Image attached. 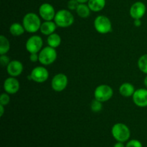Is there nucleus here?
<instances>
[{
	"label": "nucleus",
	"mask_w": 147,
	"mask_h": 147,
	"mask_svg": "<svg viewBox=\"0 0 147 147\" xmlns=\"http://www.w3.org/2000/svg\"><path fill=\"white\" fill-rule=\"evenodd\" d=\"M113 95V90L108 85H100L94 91L95 99L100 102H106L110 100Z\"/></svg>",
	"instance_id": "6"
},
{
	"label": "nucleus",
	"mask_w": 147,
	"mask_h": 147,
	"mask_svg": "<svg viewBox=\"0 0 147 147\" xmlns=\"http://www.w3.org/2000/svg\"><path fill=\"white\" fill-rule=\"evenodd\" d=\"M94 27L100 34H107L112 30L111 22L106 16L99 15L95 19Z\"/></svg>",
	"instance_id": "5"
},
{
	"label": "nucleus",
	"mask_w": 147,
	"mask_h": 147,
	"mask_svg": "<svg viewBox=\"0 0 147 147\" xmlns=\"http://www.w3.org/2000/svg\"><path fill=\"white\" fill-rule=\"evenodd\" d=\"M24 27L20 23H13L9 27V32L13 36H20L24 33Z\"/></svg>",
	"instance_id": "20"
},
{
	"label": "nucleus",
	"mask_w": 147,
	"mask_h": 147,
	"mask_svg": "<svg viewBox=\"0 0 147 147\" xmlns=\"http://www.w3.org/2000/svg\"><path fill=\"white\" fill-rule=\"evenodd\" d=\"M90 109L93 112H99L102 110L103 109V105H102V102L99 101V100L94 99L93 101L91 102L90 104Z\"/></svg>",
	"instance_id": "23"
},
{
	"label": "nucleus",
	"mask_w": 147,
	"mask_h": 147,
	"mask_svg": "<svg viewBox=\"0 0 147 147\" xmlns=\"http://www.w3.org/2000/svg\"><path fill=\"white\" fill-rule=\"evenodd\" d=\"M9 57H7L6 55H1L0 56V63H1V65L4 67V66H7L10 63Z\"/></svg>",
	"instance_id": "27"
},
{
	"label": "nucleus",
	"mask_w": 147,
	"mask_h": 147,
	"mask_svg": "<svg viewBox=\"0 0 147 147\" xmlns=\"http://www.w3.org/2000/svg\"><path fill=\"white\" fill-rule=\"evenodd\" d=\"M22 63L20 61L17 60H11L9 64L7 66V70L8 74L11 77H17V76H20L23 71Z\"/></svg>",
	"instance_id": "14"
},
{
	"label": "nucleus",
	"mask_w": 147,
	"mask_h": 147,
	"mask_svg": "<svg viewBox=\"0 0 147 147\" xmlns=\"http://www.w3.org/2000/svg\"><path fill=\"white\" fill-rule=\"evenodd\" d=\"M43 45L42 39L39 35L31 36L26 42V50L30 53H37L42 50Z\"/></svg>",
	"instance_id": "8"
},
{
	"label": "nucleus",
	"mask_w": 147,
	"mask_h": 147,
	"mask_svg": "<svg viewBox=\"0 0 147 147\" xmlns=\"http://www.w3.org/2000/svg\"><path fill=\"white\" fill-rule=\"evenodd\" d=\"M48 70L44 67L37 66L32 70L30 76H28L27 78H28V80H33L36 83H42L45 82L48 79Z\"/></svg>",
	"instance_id": "7"
},
{
	"label": "nucleus",
	"mask_w": 147,
	"mask_h": 147,
	"mask_svg": "<svg viewBox=\"0 0 147 147\" xmlns=\"http://www.w3.org/2000/svg\"><path fill=\"white\" fill-rule=\"evenodd\" d=\"M80 3L77 1V0H70L67 2V8L70 11H74V10L77 9Z\"/></svg>",
	"instance_id": "26"
},
{
	"label": "nucleus",
	"mask_w": 147,
	"mask_h": 147,
	"mask_svg": "<svg viewBox=\"0 0 147 147\" xmlns=\"http://www.w3.org/2000/svg\"><path fill=\"white\" fill-rule=\"evenodd\" d=\"M57 57L55 48L47 46L42 49L39 53V62L44 65H49L54 63Z\"/></svg>",
	"instance_id": "4"
},
{
	"label": "nucleus",
	"mask_w": 147,
	"mask_h": 147,
	"mask_svg": "<svg viewBox=\"0 0 147 147\" xmlns=\"http://www.w3.org/2000/svg\"><path fill=\"white\" fill-rule=\"evenodd\" d=\"M20 89V83L14 77H9L4 82V90L8 94H15Z\"/></svg>",
	"instance_id": "13"
},
{
	"label": "nucleus",
	"mask_w": 147,
	"mask_h": 147,
	"mask_svg": "<svg viewBox=\"0 0 147 147\" xmlns=\"http://www.w3.org/2000/svg\"><path fill=\"white\" fill-rule=\"evenodd\" d=\"M134 24L135 27H139L142 25V21H141V20H134Z\"/></svg>",
	"instance_id": "29"
},
{
	"label": "nucleus",
	"mask_w": 147,
	"mask_h": 147,
	"mask_svg": "<svg viewBox=\"0 0 147 147\" xmlns=\"http://www.w3.org/2000/svg\"><path fill=\"white\" fill-rule=\"evenodd\" d=\"M30 60L32 63L39 61V55H37V53H30Z\"/></svg>",
	"instance_id": "28"
},
{
	"label": "nucleus",
	"mask_w": 147,
	"mask_h": 147,
	"mask_svg": "<svg viewBox=\"0 0 147 147\" xmlns=\"http://www.w3.org/2000/svg\"><path fill=\"white\" fill-rule=\"evenodd\" d=\"M80 4H83V3H88V0H77Z\"/></svg>",
	"instance_id": "32"
},
{
	"label": "nucleus",
	"mask_w": 147,
	"mask_h": 147,
	"mask_svg": "<svg viewBox=\"0 0 147 147\" xmlns=\"http://www.w3.org/2000/svg\"><path fill=\"white\" fill-rule=\"evenodd\" d=\"M134 103L139 107L147 106V89L139 88L135 90L133 95Z\"/></svg>",
	"instance_id": "12"
},
{
	"label": "nucleus",
	"mask_w": 147,
	"mask_h": 147,
	"mask_svg": "<svg viewBox=\"0 0 147 147\" xmlns=\"http://www.w3.org/2000/svg\"><path fill=\"white\" fill-rule=\"evenodd\" d=\"M113 147H126V145H124V144H123V142H117L114 145H113Z\"/></svg>",
	"instance_id": "30"
},
{
	"label": "nucleus",
	"mask_w": 147,
	"mask_h": 147,
	"mask_svg": "<svg viewBox=\"0 0 147 147\" xmlns=\"http://www.w3.org/2000/svg\"><path fill=\"white\" fill-rule=\"evenodd\" d=\"M138 67L142 73L147 75V54L143 55L138 60Z\"/></svg>",
	"instance_id": "22"
},
{
	"label": "nucleus",
	"mask_w": 147,
	"mask_h": 147,
	"mask_svg": "<svg viewBox=\"0 0 147 147\" xmlns=\"http://www.w3.org/2000/svg\"><path fill=\"white\" fill-rule=\"evenodd\" d=\"M41 24L40 17L33 12L27 13L23 17L22 25L27 32H37L39 30H40Z\"/></svg>",
	"instance_id": "1"
},
{
	"label": "nucleus",
	"mask_w": 147,
	"mask_h": 147,
	"mask_svg": "<svg viewBox=\"0 0 147 147\" xmlns=\"http://www.w3.org/2000/svg\"><path fill=\"white\" fill-rule=\"evenodd\" d=\"M68 83L67 76L63 73H58L55 75L52 79V88L56 92H62L65 89Z\"/></svg>",
	"instance_id": "9"
},
{
	"label": "nucleus",
	"mask_w": 147,
	"mask_h": 147,
	"mask_svg": "<svg viewBox=\"0 0 147 147\" xmlns=\"http://www.w3.org/2000/svg\"><path fill=\"white\" fill-rule=\"evenodd\" d=\"M144 85H145V86H146V87L147 88V75H146V77H145V78H144Z\"/></svg>",
	"instance_id": "33"
},
{
	"label": "nucleus",
	"mask_w": 147,
	"mask_h": 147,
	"mask_svg": "<svg viewBox=\"0 0 147 147\" xmlns=\"http://www.w3.org/2000/svg\"><path fill=\"white\" fill-rule=\"evenodd\" d=\"M134 86L130 83H124L121 85L119 88V93L123 97H131L133 96L135 92Z\"/></svg>",
	"instance_id": "16"
},
{
	"label": "nucleus",
	"mask_w": 147,
	"mask_h": 147,
	"mask_svg": "<svg viewBox=\"0 0 147 147\" xmlns=\"http://www.w3.org/2000/svg\"><path fill=\"white\" fill-rule=\"evenodd\" d=\"M126 147H143V145L140 141L137 139H131L130 141H128Z\"/></svg>",
	"instance_id": "24"
},
{
	"label": "nucleus",
	"mask_w": 147,
	"mask_h": 147,
	"mask_svg": "<svg viewBox=\"0 0 147 147\" xmlns=\"http://www.w3.org/2000/svg\"><path fill=\"white\" fill-rule=\"evenodd\" d=\"M4 106L0 104V116H2L4 113Z\"/></svg>",
	"instance_id": "31"
},
{
	"label": "nucleus",
	"mask_w": 147,
	"mask_h": 147,
	"mask_svg": "<svg viewBox=\"0 0 147 147\" xmlns=\"http://www.w3.org/2000/svg\"><path fill=\"white\" fill-rule=\"evenodd\" d=\"M111 134L113 137L117 142L123 143L128 142L131 136L129 128L122 123H117L113 125L111 129Z\"/></svg>",
	"instance_id": "2"
},
{
	"label": "nucleus",
	"mask_w": 147,
	"mask_h": 147,
	"mask_svg": "<svg viewBox=\"0 0 147 147\" xmlns=\"http://www.w3.org/2000/svg\"><path fill=\"white\" fill-rule=\"evenodd\" d=\"M106 3V0H88V5L92 11L98 12L104 9Z\"/></svg>",
	"instance_id": "17"
},
{
	"label": "nucleus",
	"mask_w": 147,
	"mask_h": 147,
	"mask_svg": "<svg viewBox=\"0 0 147 147\" xmlns=\"http://www.w3.org/2000/svg\"><path fill=\"white\" fill-rule=\"evenodd\" d=\"M47 42L48 46H50L53 48H56L61 44V37L58 34L54 32L48 36Z\"/></svg>",
	"instance_id": "19"
},
{
	"label": "nucleus",
	"mask_w": 147,
	"mask_h": 147,
	"mask_svg": "<svg viewBox=\"0 0 147 147\" xmlns=\"http://www.w3.org/2000/svg\"><path fill=\"white\" fill-rule=\"evenodd\" d=\"M146 11V7L142 1H136L130 7L129 14L134 20H141Z\"/></svg>",
	"instance_id": "10"
},
{
	"label": "nucleus",
	"mask_w": 147,
	"mask_h": 147,
	"mask_svg": "<svg viewBox=\"0 0 147 147\" xmlns=\"http://www.w3.org/2000/svg\"><path fill=\"white\" fill-rule=\"evenodd\" d=\"M77 14L81 18H87L90 14V9L89 8L88 5L86 4V3L79 4L77 9L76 10Z\"/></svg>",
	"instance_id": "18"
},
{
	"label": "nucleus",
	"mask_w": 147,
	"mask_h": 147,
	"mask_svg": "<svg viewBox=\"0 0 147 147\" xmlns=\"http://www.w3.org/2000/svg\"><path fill=\"white\" fill-rule=\"evenodd\" d=\"M10 101V97L7 93H2L0 96V104L3 105V106H6V105L9 104Z\"/></svg>",
	"instance_id": "25"
},
{
	"label": "nucleus",
	"mask_w": 147,
	"mask_h": 147,
	"mask_svg": "<svg viewBox=\"0 0 147 147\" xmlns=\"http://www.w3.org/2000/svg\"><path fill=\"white\" fill-rule=\"evenodd\" d=\"M57 27V24L55 22L45 21L42 23L40 30L42 34L49 36L50 34L55 32Z\"/></svg>",
	"instance_id": "15"
},
{
	"label": "nucleus",
	"mask_w": 147,
	"mask_h": 147,
	"mask_svg": "<svg viewBox=\"0 0 147 147\" xmlns=\"http://www.w3.org/2000/svg\"><path fill=\"white\" fill-rule=\"evenodd\" d=\"M74 16L70 11L67 9H60L56 12L54 18V22L56 23L57 27H68L71 26L74 22Z\"/></svg>",
	"instance_id": "3"
},
{
	"label": "nucleus",
	"mask_w": 147,
	"mask_h": 147,
	"mask_svg": "<svg viewBox=\"0 0 147 147\" xmlns=\"http://www.w3.org/2000/svg\"><path fill=\"white\" fill-rule=\"evenodd\" d=\"M10 49V43L8 39L4 35L0 36V55H5Z\"/></svg>",
	"instance_id": "21"
},
{
	"label": "nucleus",
	"mask_w": 147,
	"mask_h": 147,
	"mask_svg": "<svg viewBox=\"0 0 147 147\" xmlns=\"http://www.w3.org/2000/svg\"><path fill=\"white\" fill-rule=\"evenodd\" d=\"M39 14L45 21H52L54 20L56 12L52 4L49 3H43L39 8Z\"/></svg>",
	"instance_id": "11"
}]
</instances>
